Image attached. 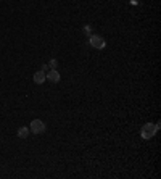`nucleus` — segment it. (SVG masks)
<instances>
[{
	"instance_id": "nucleus-1",
	"label": "nucleus",
	"mask_w": 161,
	"mask_h": 179,
	"mask_svg": "<svg viewBox=\"0 0 161 179\" xmlns=\"http://www.w3.org/2000/svg\"><path fill=\"white\" fill-rule=\"evenodd\" d=\"M45 123L42 119H32L31 121V126H29V131L34 134H44L45 133Z\"/></svg>"
},
{
	"instance_id": "nucleus-2",
	"label": "nucleus",
	"mask_w": 161,
	"mask_h": 179,
	"mask_svg": "<svg viewBox=\"0 0 161 179\" xmlns=\"http://www.w3.org/2000/svg\"><path fill=\"white\" fill-rule=\"evenodd\" d=\"M89 44L93 47V49H97V50H102V49H105V45H107L105 39H103L102 36H95V34L89 37Z\"/></svg>"
},
{
	"instance_id": "nucleus-3",
	"label": "nucleus",
	"mask_w": 161,
	"mask_h": 179,
	"mask_svg": "<svg viewBox=\"0 0 161 179\" xmlns=\"http://www.w3.org/2000/svg\"><path fill=\"white\" fill-rule=\"evenodd\" d=\"M155 134H156V128H155V124H151V123L144 124V128H142V131H140L142 139H151Z\"/></svg>"
},
{
	"instance_id": "nucleus-4",
	"label": "nucleus",
	"mask_w": 161,
	"mask_h": 179,
	"mask_svg": "<svg viewBox=\"0 0 161 179\" xmlns=\"http://www.w3.org/2000/svg\"><path fill=\"white\" fill-rule=\"evenodd\" d=\"M47 76V79H49L50 82H53V84H56V82H60V79H61V76H60V73L56 71V70H50L49 73L45 74Z\"/></svg>"
},
{
	"instance_id": "nucleus-5",
	"label": "nucleus",
	"mask_w": 161,
	"mask_h": 179,
	"mask_svg": "<svg viewBox=\"0 0 161 179\" xmlns=\"http://www.w3.org/2000/svg\"><path fill=\"white\" fill-rule=\"evenodd\" d=\"M45 74H47V73H44V71H36V73H34V78H32L34 82H36V84H44V82L47 81Z\"/></svg>"
},
{
	"instance_id": "nucleus-6",
	"label": "nucleus",
	"mask_w": 161,
	"mask_h": 179,
	"mask_svg": "<svg viewBox=\"0 0 161 179\" xmlns=\"http://www.w3.org/2000/svg\"><path fill=\"white\" fill-rule=\"evenodd\" d=\"M27 136H29V128H20V129H18V137H20V139H26Z\"/></svg>"
},
{
	"instance_id": "nucleus-7",
	"label": "nucleus",
	"mask_w": 161,
	"mask_h": 179,
	"mask_svg": "<svg viewBox=\"0 0 161 179\" xmlns=\"http://www.w3.org/2000/svg\"><path fill=\"white\" fill-rule=\"evenodd\" d=\"M49 66H50L52 70H56V66H58V60H56V58H52L50 63H49Z\"/></svg>"
},
{
	"instance_id": "nucleus-8",
	"label": "nucleus",
	"mask_w": 161,
	"mask_h": 179,
	"mask_svg": "<svg viewBox=\"0 0 161 179\" xmlns=\"http://www.w3.org/2000/svg\"><path fill=\"white\" fill-rule=\"evenodd\" d=\"M47 70H49V65H42V68H40V71L47 73Z\"/></svg>"
}]
</instances>
